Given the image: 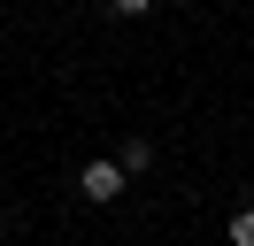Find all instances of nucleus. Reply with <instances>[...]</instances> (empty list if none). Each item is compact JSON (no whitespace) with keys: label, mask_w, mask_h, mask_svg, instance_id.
I'll return each instance as SVG.
<instances>
[{"label":"nucleus","mask_w":254,"mask_h":246,"mask_svg":"<svg viewBox=\"0 0 254 246\" xmlns=\"http://www.w3.org/2000/svg\"><path fill=\"white\" fill-rule=\"evenodd\" d=\"M223 239H231V246H254V208H239V215H231V231H223Z\"/></svg>","instance_id":"nucleus-3"},{"label":"nucleus","mask_w":254,"mask_h":246,"mask_svg":"<svg viewBox=\"0 0 254 246\" xmlns=\"http://www.w3.org/2000/svg\"><path fill=\"white\" fill-rule=\"evenodd\" d=\"M77 184H85V200H93V208H108V200H124V184H131V177H124L116 162H85V177H77Z\"/></svg>","instance_id":"nucleus-1"},{"label":"nucleus","mask_w":254,"mask_h":246,"mask_svg":"<svg viewBox=\"0 0 254 246\" xmlns=\"http://www.w3.org/2000/svg\"><path fill=\"white\" fill-rule=\"evenodd\" d=\"M146 162H154L146 138H124V146H116V169H124V177H146Z\"/></svg>","instance_id":"nucleus-2"}]
</instances>
